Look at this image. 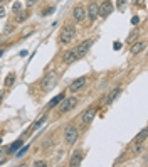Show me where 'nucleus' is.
<instances>
[{"label":"nucleus","instance_id":"obj_16","mask_svg":"<svg viewBox=\"0 0 148 167\" xmlns=\"http://www.w3.org/2000/svg\"><path fill=\"white\" fill-rule=\"evenodd\" d=\"M143 47H145L143 42H136V44H133V46H131V52H133V54H138V52L143 51Z\"/></svg>","mask_w":148,"mask_h":167},{"label":"nucleus","instance_id":"obj_12","mask_svg":"<svg viewBox=\"0 0 148 167\" xmlns=\"http://www.w3.org/2000/svg\"><path fill=\"white\" fill-rule=\"evenodd\" d=\"M81 160H83V152H74V155H72V159H71V162H69V165L76 167V165H79V164H81Z\"/></svg>","mask_w":148,"mask_h":167},{"label":"nucleus","instance_id":"obj_31","mask_svg":"<svg viewBox=\"0 0 148 167\" xmlns=\"http://www.w3.org/2000/svg\"><path fill=\"white\" fill-rule=\"evenodd\" d=\"M2 96H4V93H2V91H0V100H2Z\"/></svg>","mask_w":148,"mask_h":167},{"label":"nucleus","instance_id":"obj_25","mask_svg":"<svg viewBox=\"0 0 148 167\" xmlns=\"http://www.w3.org/2000/svg\"><path fill=\"white\" fill-rule=\"evenodd\" d=\"M27 149H29V145H26V147H22V150H20V152H19V157H22V155H24V154L27 152Z\"/></svg>","mask_w":148,"mask_h":167},{"label":"nucleus","instance_id":"obj_24","mask_svg":"<svg viewBox=\"0 0 148 167\" xmlns=\"http://www.w3.org/2000/svg\"><path fill=\"white\" fill-rule=\"evenodd\" d=\"M138 22H140V17H138V15H135V17L131 19V24H133V26H138Z\"/></svg>","mask_w":148,"mask_h":167},{"label":"nucleus","instance_id":"obj_8","mask_svg":"<svg viewBox=\"0 0 148 167\" xmlns=\"http://www.w3.org/2000/svg\"><path fill=\"white\" fill-rule=\"evenodd\" d=\"M86 84V78H77V80H74L71 83V86H69V91L71 93H76V91H79L81 88Z\"/></svg>","mask_w":148,"mask_h":167},{"label":"nucleus","instance_id":"obj_32","mask_svg":"<svg viewBox=\"0 0 148 167\" xmlns=\"http://www.w3.org/2000/svg\"><path fill=\"white\" fill-rule=\"evenodd\" d=\"M2 54H4V51H0V56H2Z\"/></svg>","mask_w":148,"mask_h":167},{"label":"nucleus","instance_id":"obj_27","mask_svg":"<svg viewBox=\"0 0 148 167\" xmlns=\"http://www.w3.org/2000/svg\"><path fill=\"white\" fill-rule=\"evenodd\" d=\"M133 150H135L136 154H138V152H141V145H135V147H133Z\"/></svg>","mask_w":148,"mask_h":167},{"label":"nucleus","instance_id":"obj_9","mask_svg":"<svg viewBox=\"0 0 148 167\" xmlns=\"http://www.w3.org/2000/svg\"><path fill=\"white\" fill-rule=\"evenodd\" d=\"M91 46H93V39H88L86 42H83V44H81V46L76 49L77 56H79V58H81V56H84L88 51H89V47H91Z\"/></svg>","mask_w":148,"mask_h":167},{"label":"nucleus","instance_id":"obj_5","mask_svg":"<svg viewBox=\"0 0 148 167\" xmlns=\"http://www.w3.org/2000/svg\"><path fill=\"white\" fill-rule=\"evenodd\" d=\"M76 105H77V100L74 98V96H71V98H67V100L62 101V105H61V108H59V110L64 113V112H67V110H72Z\"/></svg>","mask_w":148,"mask_h":167},{"label":"nucleus","instance_id":"obj_2","mask_svg":"<svg viewBox=\"0 0 148 167\" xmlns=\"http://www.w3.org/2000/svg\"><path fill=\"white\" fill-rule=\"evenodd\" d=\"M56 83H57V74H56V73H49V74H47V76L42 80V90H44V91L52 90V88L56 86Z\"/></svg>","mask_w":148,"mask_h":167},{"label":"nucleus","instance_id":"obj_15","mask_svg":"<svg viewBox=\"0 0 148 167\" xmlns=\"http://www.w3.org/2000/svg\"><path fill=\"white\" fill-rule=\"evenodd\" d=\"M20 145H22V138H19V140H15L14 144H12V145L9 147L7 152H9V154H14L15 150H19V147H20Z\"/></svg>","mask_w":148,"mask_h":167},{"label":"nucleus","instance_id":"obj_1","mask_svg":"<svg viewBox=\"0 0 148 167\" xmlns=\"http://www.w3.org/2000/svg\"><path fill=\"white\" fill-rule=\"evenodd\" d=\"M74 36H76V29H74V26H66L64 29H62L59 39H61L62 44H69L72 39H74Z\"/></svg>","mask_w":148,"mask_h":167},{"label":"nucleus","instance_id":"obj_28","mask_svg":"<svg viewBox=\"0 0 148 167\" xmlns=\"http://www.w3.org/2000/svg\"><path fill=\"white\" fill-rule=\"evenodd\" d=\"M36 2H37V0H27V7H30V5H34V4H36Z\"/></svg>","mask_w":148,"mask_h":167},{"label":"nucleus","instance_id":"obj_6","mask_svg":"<svg viewBox=\"0 0 148 167\" xmlns=\"http://www.w3.org/2000/svg\"><path fill=\"white\" fill-rule=\"evenodd\" d=\"M94 116H96V108H88L83 113V116H81V122L83 123H91L94 120Z\"/></svg>","mask_w":148,"mask_h":167},{"label":"nucleus","instance_id":"obj_21","mask_svg":"<svg viewBox=\"0 0 148 167\" xmlns=\"http://www.w3.org/2000/svg\"><path fill=\"white\" fill-rule=\"evenodd\" d=\"M146 135H148V130H146V128H143V130L140 132V135H138V140H145Z\"/></svg>","mask_w":148,"mask_h":167},{"label":"nucleus","instance_id":"obj_30","mask_svg":"<svg viewBox=\"0 0 148 167\" xmlns=\"http://www.w3.org/2000/svg\"><path fill=\"white\" fill-rule=\"evenodd\" d=\"M4 155V149H2V147H0V157Z\"/></svg>","mask_w":148,"mask_h":167},{"label":"nucleus","instance_id":"obj_22","mask_svg":"<svg viewBox=\"0 0 148 167\" xmlns=\"http://www.w3.org/2000/svg\"><path fill=\"white\" fill-rule=\"evenodd\" d=\"M52 12H54V7H49V9H46V10L42 12V15H51Z\"/></svg>","mask_w":148,"mask_h":167},{"label":"nucleus","instance_id":"obj_4","mask_svg":"<svg viewBox=\"0 0 148 167\" xmlns=\"http://www.w3.org/2000/svg\"><path fill=\"white\" fill-rule=\"evenodd\" d=\"M64 133H66V142H67L69 145H72V144L76 142V138H77V130L74 127H67Z\"/></svg>","mask_w":148,"mask_h":167},{"label":"nucleus","instance_id":"obj_17","mask_svg":"<svg viewBox=\"0 0 148 167\" xmlns=\"http://www.w3.org/2000/svg\"><path fill=\"white\" fill-rule=\"evenodd\" d=\"M44 122H46V116H42V118H39V120H37L36 122V123H34L32 125V128H30V130H37V128H39V127H42V125H44Z\"/></svg>","mask_w":148,"mask_h":167},{"label":"nucleus","instance_id":"obj_33","mask_svg":"<svg viewBox=\"0 0 148 167\" xmlns=\"http://www.w3.org/2000/svg\"><path fill=\"white\" fill-rule=\"evenodd\" d=\"M0 2H5V0H0Z\"/></svg>","mask_w":148,"mask_h":167},{"label":"nucleus","instance_id":"obj_20","mask_svg":"<svg viewBox=\"0 0 148 167\" xmlns=\"http://www.w3.org/2000/svg\"><path fill=\"white\" fill-rule=\"evenodd\" d=\"M12 10H14V12H15V14H19V12H20V10H22V5H20V4H19V2H15V4H14V5H12Z\"/></svg>","mask_w":148,"mask_h":167},{"label":"nucleus","instance_id":"obj_23","mask_svg":"<svg viewBox=\"0 0 148 167\" xmlns=\"http://www.w3.org/2000/svg\"><path fill=\"white\" fill-rule=\"evenodd\" d=\"M125 4H126V0H118V4H116V5H118V9H119V10H123Z\"/></svg>","mask_w":148,"mask_h":167},{"label":"nucleus","instance_id":"obj_10","mask_svg":"<svg viewBox=\"0 0 148 167\" xmlns=\"http://www.w3.org/2000/svg\"><path fill=\"white\" fill-rule=\"evenodd\" d=\"M77 58H79V56H77L76 49H72V51H67V52H66L64 58H62V61H64V62H74Z\"/></svg>","mask_w":148,"mask_h":167},{"label":"nucleus","instance_id":"obj_29","mask_svg":"<svg viewBox=\"0 0 148 167\" xmlns=\"http://www.w3.org/2000/svg\"><path fill=\"white\" fill-rule=\"evenodd\" d=\"M4 15H5V9H4V7H0V19L4 17Z\"/></svg>","mask_w":148,"mask_h":167},{"label":"nucleus","instance_id":"obj_13","mask_svg":"<svg viewBox=\"0 0 148 167\" xmlns=\"http://www.w3.org/2000/svg\"><path fill=\"white\" fill-rule=\"evenodd\" d=\"M62 100H64V94H62V93H59L57 96H56V98H52L51 101H49V105H47V108H54V106H57L59 103L62 101Z\"/></svg>","mask_w":148,"mask_h":167},{"label":"nucleus","instance_id":"obj_26","mask_svg":"<svg viewBox=\"0 0 148 167\" xmlns=\"http://www.w3.org/2000/svg\"><path fill=\"white\" fill-rule=\"evenodd\" d=\"M34 165H36V167H40V165H46V162H44V160H37V162H34Z\"/></svg>","mask_w":148,"mask_h":167},{"label":"nucleus","instance_id":"obj_14","mask_svg":"<svg viewBox=\"0 0 148 167\" xmlns=\"http://www.w3.org/2000/svg\"><path fill=\"white\" fill-rule=\"evenodd\" d=\"M119 93H121V88H116V90H113V91H111V94L108 96V100H106V101H108V103L115 101V100L119 96Z\"/></svg>","mask_w":148,"mask_h":167},{"label":"nucleus","instance_id":"obj_11","mask_svg":"<svg viewBox=\"0 0 148 167\" xmlns=\"http://www.w3.org/2000/svg\"><path fill=\"white\" fill-rule=\"evenodd\" d=\"M86 14L89 15L91 20H96V17H98V5H96V4H91L89 9L86 10Z\"/></svg>","mask_w":148,"mask_h":167},{"label":"nucleus","instance_id":"obj_7","mask_svg":"<svg viewBox=\"0 0 148 167\" xmlns=\"http://www.w3.org/2000/svg\"><path fill=\"white\" fill-rule=\"evenodd\" d=\"M72 15H74V20L77 22H83L84 19H86V9L83 7V5H77L76 9H74V12H72Z\"/></svg>","mask_w":148,"mask_h":167},{"label":"nucleus","instance_id":"obj_19","mask_svg":"<svg viewBox=\"0 0 148 167\" xmlns=\"http://www.w3.org/2000/svg\"><path fill=\"white\" fill-rule=\"evenodd\" d=\"M27 15H29V12H19V14H17V20L19 22H22V20H26V17H27Z\"/></svg>","mask_w":148,"mask_h":167},{"label":"nucleus","instance_id":"obj_3","mask_svg":"<svg viewBox=\"0 0 148 167\" xmlns=\"http://www.w3.org/2000/svg\"><path fill=\"white\" fill-rule=\"evenodd\" d=\"M111 12H113V5H111V2H109V0L103 2V4L98 7V15H101V17H108Z\"/></svg>","mask_w":148,"mask_h":167},{"label":"nucleus","instance_id":"obj_18","mask_svg":"<svg viewBox=\"0 0 148 167\" xmlns=\"http://www.w3.org/2000/svg\"><path fill=\"white\" fill-rule=\"evenodd\" d=\"M14 81H15V74L10 73L7 76V80H5V86H12V84H14Z\"/></svg>","mask_w":148,"mask_h":167}]
</instances>
